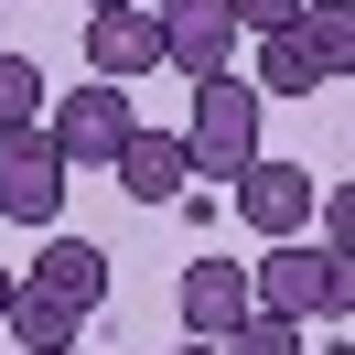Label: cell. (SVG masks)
Returning <instances> with one entry per match:
<instances>
[{"mask_svg": "<svg viewBox=\"0 0 355 355\" xmlns=\"http://www.w3.org/2000/svg\"><path fill=\"white\" fill-rule=\"evenodd\" d=\"M312 44V65H323V87H345L355 76V0H302V22H291Z\"/></svg>", "mask_w": 355, "mask_h": 355, "instance_id": "12", "label": "cell"}, {"mask_svg": "<svg viewBox=\"0 0 355 355\" xmlns=\"http://www.w3.org/2000/svg\"><path fill=\"white\" fill-rule=\"evenodd\" d=\"M259 87L269 97H312V87H323V65H312L302 33H259Z\"/></svg>", "mask_w": 355, "mask_h": 355, "instance_id": "13", "label": "cell"}, {"mask_svg": "<svg viewBox=\"0 0 355 355\" xmlns=\"http://www.w3.org/2000/svg\"><path fill=\"white\" fill-rule=\"evenodd\" d=\"M87 76L97 87H130V76H162V33H151V11H87Z\"/></svg>", "mask_w": 355, "mask_h": 355, "instance_id": "7", "label": "cell"}, {"mask_svg": "<svg viewBox=\"0 0 355 355\" xmlns=\"http://www.w3.org/2000/svg\"><path fill=\"white\" fill-rule=\"evenodd\" d=\"M237 323H248V269L194 259V269H183V334H194V345H226Z\"/></svg>", "mask_w": 355, "mask_h": 355, "instance_id": "10", "label": "cell"}, {"mask_svg": "<svg viewBox=\"0 0 355 355\" xmlns=\"http://www.w3.org/2000/svg\"><path fill=\"white\" fill-rule=\"evenodd\" d=\"M130 130H140L130 87H97V76H87L76 97H54V108H44V140H54L65 162H119V140H130Z\"/></svg>", "mask_w": 355, "mask_h": 355, "instance_id": "5", "label": "cell"}, {"mask_svg": "<svg viewBox=\"0 0 355 355\" xmlns=\"http://www.w3.org/2000/svg\"><path fill=\"white\" fill-rule=\"evenodd\" d=\"M0 312H11V259H0Z\"/></svg>", "mask_w": 355, "mask_h": 355, "instance_id": "17", "label": "cell"}, {"mask_svg": "<svg viewBox=\"0 0 355 355\" xmlns=\"http://www.w3.org/2000/svg\"><path fill=\"white\" fill-rule=\"evenodd\" d=\"M226 11H237V33H291L302 22V0H226Z\"/></svg>", "mask_w": 355, "mask_h": 355, "instance_id": "16", "label": "cell"}, {"mask_svg": "<svg viewBox=\"0 0 355 355\" xmlns=\"http://www.w3.org/2000/svg\"><path fill=\"white\" fill-rule=\"evenodd\" d=\"M0 323L22 334V355H65V345H76V323H87V312H65V302H44V291H33L22 269H11V312H0Z\"/></svg>", "mask_w": 355, "mask_h": 355, "instance_id": "11", "label": "cell"}, {"mask_svg": "<svg viewBox=\"0 0 355 355\" xmlns=\"http://www.w3.org/2000/svg\"><path fill=\"white\" fill-rule=\"evenodd\" d=\"M33 119H44V65L0 54V130H33Z\"/></svg>", "mask_w": 355, "mask_h": 355, "instance_id": "14", "label": "cell"}, {"mask_svg": "<svg viewBox=\"0 0 355 355\" xmlns=\"http://www.w3.org/2000/svg\"><path fill=\"white\" fill-rule=\"evenodd\" d=\"M65 194H76V162L44 140V119L33 130H0V216H22V226H65Z\"/></svg>", "mask_w": 355, "mask_h": 355, "instance_id": "3", "label": "cell"}, {"mask_svg": "<svg viewBox=\"0 0 355 355\" xmlns=\"http://www.w3.org/2000/svg\"><path fill=\"white\" fill-rule=\"evenodd\" d=\"M140 11H151V33H162V65L173 76H237L226 65V54H237V11H226V0H140Z\"/></svg>", "mask_w": 355, "mask_h": 355, "instance_id": "4", "label": "cell"}, {"mask_svg": "<svg viewBox=\"0 0 355 355\" xmlns=\"http://www.w3.org/2000/svg\"><path fill=\"white\" fill-rule=\"evenodd\" d=\"M259 108H269V97L248 87V76H205V87H194V119H183L194 183H237L248 162H259Z\"/></svg>", "mask_w": 355, "mask_h": 355, "instance_id": "2", "label": "cell"}, {"mask_svg": "<svg viewBox=\"0 0 355 355\" xmlns=\"http://www.w3.org/2000/svg\"><path fill=\"white\" fill-rule=\"evenodd\" d=\"M312 194H323V183H312V162H248V173H237V216L248 226H259V237H302V226H312Z\"/></svg>", "mask_w": 355, "mask_h": 355, "instance_id": "6", "label": "cell"}, {"mask_svg": "<svg viewBox=\"0 0 355 355\" xmlns=\"http://www.w3.org/2000/svg\"><path fill=\"white\" fill-rule=\"evenodd\" d=\"M248 312H280V323H345L355 312V259H334V248L312 237H269V259L248 269Z\"/></svg>", "mask_w": 355, "mask_h": 355, "instance_id": "1", "label": "cell"}, {"mask_svg": "<svg viewBox=\"0 0 355 355\" xmlns=\"http://www.w3.org/2000/svg\"><path fill=\"white\" fill-rule=\"evenodd\" d=\"M87 11H130V0H87Z\"/></svg>", "mask_w": 355, "mask_h": 355, "instance_id": "18", "label": "cell"}, {"mask_svg": "<svg viewBox=\"0 0 355 355\" xmlns=\"http://www.w3.org/2000/svg\"><path fill=\"white\" fill-rule=\"evenodd\" d=\"M22 280L44 291V302H65V312H97V302H108V248H97V237H65V226H54V237H44V259H33Z\"/></svg>", "mask_w": 355, "mask_h": 355, "instance_id": "8", "label": "cell"}, {"mask_svg": "<svg viewBox=\"0 0 355 355\" xmlns=\"http://www.w3.org/2000/svg\"><path fill=\"white\" fill-rule=\"evenodd\" d=\"M183 355H226V345H183Z\"/></svg>", "mask_w": 355, "mask_h": 355, "instance_id": "19", "label": "cell"}, {"mask_svg": "<svg viewBox=\"0 0 355 355\" xmlns=\"http://www.w3.org/2000/svg\"><path fill=\"white\" fill-rule=\"evenodd\" d=\"M108 173H119V194H130V205H183L194 162H183V130H130Z\"/></svg>", "mask_w": 355, "mask_h": 355, "instance_id": "9", "label": "cell"}, {"mask_svg": "<svg viewBox=\"0 0 355 355\" xmlns=\"http://www.w3.org/2000/svg\"><path fill=\"white\" fill-rule=\"evenodd\" d=\"M226 355H302V323H280V312H248V323L226 334Z\"/></svg>", "mask_w": 355, "mask_h": 355, "instance_id": "15", "label": "cell"}, {"mask_svg": "<svg viewBox=\"0 0 355 355\" xmlns=\"http://www.w3.org/2000/svg\"><path fill=\"white\" fill-rule=\"evenodd\" d=\"M65 355H76V345H65Z\"/></svg>", "mask_w": 355, "mask_h": 355, "instance_id": "20", "label": "cell"}]
</instances>
